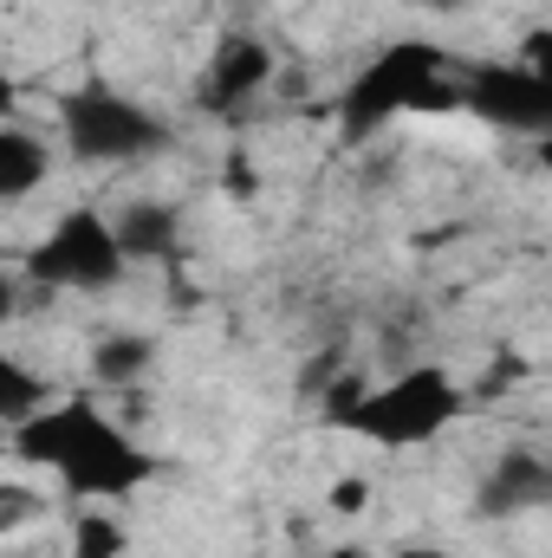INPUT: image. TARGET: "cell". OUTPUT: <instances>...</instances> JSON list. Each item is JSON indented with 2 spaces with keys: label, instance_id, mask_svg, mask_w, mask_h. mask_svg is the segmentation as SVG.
Instances as JSON below:
<instances>
[{
  "label": "cell",
  "instance_id": "cell-1",
  "mask_svg": "<svg viewBox=\"0 0 552 558\" xmlns=\"http://www.w3.org/2000/svg\"><path fill=\"white\" fill-rule=\"evenodd\" d=\"M13 454L26 468L52 474L85 507H118L163 474V461L143 448V435L105 416L92 397H52L46 410H33L13 428Z\"/></svg>",
  "mask_w": 552,
  "mask_h": 558
},
{
  "label": "cell",
  "instance_id": "cell-2",
  "mask_svg": "<svg viewBox=\"0 0 552 558\" xmlns=\"http://www.w3.org/2000/svg\"><path fill=\"white\" fill-rule=\"evenodd\" d=\"M455 52L429 33H404L391 46H377L338 92V131L351 143L391 131L397 118H442V111H461V92H455Z\"/></svg>",
  "mask_w": 552,
  "mask_h": 558
},
{
  "label": "cell",
  "instance_id": "cell-3",
  "mask_svg": "<svg viewBox=\"0 0 552 558\" xmlns=\"http://www.w3.org/2000/svg\"><path fill=\"white\" fill-rule=\"evenodd\" d=\"M468 416V390L448 364H404L397 377H351V390L332 397V422L371 448H429Z\"/></svg>",
  "mask_w": 552,
  "mask_h": 558
},
{
  "label": "cell",
  "instance_id": "cell-4",
  "mask_svg": "<svg viewBox=\"0 0 552 558\" xmlns=\"http://www.w3.org/2000/svg\"><path fill=\"white\" fill-rule=\"evenodd\" d=\"M59 143L85 169H143L176 149V124L111 78H85L59 98Z\"/></svg>",
  "mask_w": 552,
  "mask_h": 558
},
{
  "label": "cell",
  "instance_id": "cell-5",
  "mask_svg": "<svg viewBox=\"0 0 552 558\" xmlns=\"http://www.w3.org/2000/svg\"><path fill=\"white\" fill-rule=\"evenodd\" d=\"M124 274H131V260H124L105 208L52 215L46 234L20 260V286H33V292H111V286H124Z\"/></svg>",
  "mask_w": 552,
  "mask_h": 558
},
{
  "label": "cell",
  "instance_id": "cell-6",
  "mask_svg": "<svg viewBox=\"0 0 552 558\" xmlns=\"http://www.w3.org/2000/svg\"><path fill=\"white\" fill-rule=\"evenodd\" d=\"M461 111L507 131V137H547L552 131V72L527 59H481L455 72Z\"/></svg>",
  "mask_w": 552,
  "mask_h": 558
},
{
  "label": "cell",
  "instance_id": "cell-7",
  "mask_svg": "<svg viewBox=\"0 0 552 558\" xmlns=\"http://www.w3.org/2000/svg\"><path fill=\"white\" fill-rule=\"evenodd\" d=\"M274 72H279V59L261 33H228V39L208 52V65H202L195 105L215 111V118H235L241 105H254V98L274 85Z\"/></svg>",
  "mask_w": 552,
  "mask_h": 558
},
{
  "label": "cell",
  "instance_id": "cell-8",
  "mask_svg": "<svg viewBox=\"0 0 552 558\" xmlns=\"http://www.w3.org/2000/svg\"><path fill=\"white\" fill-rule=\"evenodd\" d=\"M552 494V468L540 448H507L494 468H488V481H481V513L488 520H520V513H540Z\"/></svg>",
  "mask_w": 552,
  "mask_h": 558
},
{
  "label": "cell",
  "instance_id": "cell-9",
  "mask_svg": "<svg viewBox=\"0 0 552 558\" xmlns=\"http://www.w3.org/2000/svg\"><path fill=\"white\" fill-rule=\"evenodd\" d=\"M111 228H118V247H124V260L131 267H149V260H176V247H182V221H176V208L169 202H131L124 215H111Z\"/></svg>",
  "mask_w": 552,
  "mask_h": 558
},
{
  "label": "cell",
  "instance_id": "cell-10",
  "mask_svg": "<svg viewBox=\"0 0 552 558\" xmlns=\"http://www.w3.org/2000/svg\"><path fill=\"white\" fill-rule=\"evenodd\" d=\"M46 182H52V143L7 118V124H0V208L39 195Z\"/></svg>",
  "mask_w": 552,
  "mask_h": 558
},
{
  "label": "cell",
  "instance_id": "cell-11",
  "mask_svg": "<svg viewBox=\"0 0 552 558\" xmlns=\"http://www.w3.org/2000/svg\"><path fill=\"white\" fill-rule=\"evenodd\" d=\"M85 364H92V377H98L105 390L143 384V377L156 371V338H149V331H105Z\"/></svg>",
  "mask_w": 552,
  "mask_h": 558
},
{
  "label": "cell",
  "instance_id": "cell-12",
  "mask_svg": "<svg viewBox=\"0 0 552 558\" xmlns=\"http://www.w3.org/2000/svg\"><path fill=\"white\" fill-rule=\"evenodd\" d=\"M46 403H52V384L0 338V428H20L33 410H46Z\"/></svg>",
  "mask_w": 552,
  "mask_h": 558
},
{
  "label": "cell",
  "instance_id": "cell-13",
  "mask_svg": "<svg viewBox=\"0 0 552 558\" xmlns=\"http://www.w3.org/2000/svg\"><path fill=\"white\" fill-rule=\"evenodd\" d=\"M131 553V526L118 507H85L72 520V558H124Z\"/></svg>",
  "mask_w": 552,
  "mask_h": 558
},
{
  "label": "cell",
  "instance_id": "cell-14",
  "mask_svg": "<svg viewBox=\"0 0 552 558\" xmlns=\"http://www.w3.org/2000/svg\"><path fill=\"white\" fill-rule=\"evenodd\" d=\"M39 513H46V500H39L26 481H0V539L20 533V526H33Z\"/></svg>",
  "mask_w": 552,
  "mask_h": 558
},
{
  "label": "cell",
  "instance_id": "cell-15",
  "mask_svg": "<svg viewBox=\"0 0 552 558\" xmlns=\"http://www.w3.org/2000/svg\"><path fill=\"white\" fill-rule=\"evenodd\" d=\"M221 189H228V195H241V202H248V195H261V169H254V156H248V149H228V162H221Z\"/></svg>",
  "mask_w": 552,
  "mask_h": 558
},
{
  "label": "cell",
  "instance_id": "cell-16",
  "mask_svg": "<svg viewBox=\"0 0 552 558\" xmlns=\"http://www.w3.org/2000/svg\"><path fill=\"white\" fill-rule=\"evenodd\" d=\"M325 507H332V513H364V507H371V481H364V474H345V481H332Z\"/></svg>",
  "mask_w": 552,
  "mask_h": 558
},
{
  "label": "cell",
  "instance_id": "cell-17",
  "mask_svg": "<svg viewBox=\"0 0 552 558\" xmlns=\"http://www.w3.org/2000/svg\"><path fill=\"white\" fill-rule=\"evenodd\" d=\"M292 558H364L358 546H345V539H332V546H299Z\"/></svg>",
  "mask_w": 552,
  "mask_h": 558
},
{
  "label": "cell",
  "instance_id": "cell-18",
  "mask_svg": "<svg viewBox=\"0 0 552 558\" xmlns=\"http://www.w3.org/2000/svg\"><path fill=\"white\" fill-rule=\"evenodd\" d=\"M13 111H20V85H13V72L0 65V124H7Z\"/></svg>",
  "mask_w": 552,
  "mask_h": 558
},
{
  "label": "cell",
  "instance_id": "cell-19",
  "mask_svg": "<svg viewBox=\"0 0 552 558\" xmlns=\"http://www.w3.org/2000/svg\"><path fill=\"white\" fill-rule=\"evenodd\" d=\"M384 558H461V553H448V546H397V553H384Z\"/></svg>",
  "mask_w": 552,
  "mask_h": 558
},
{
  "label": "cell",
  "instance_id": "cell-20",
  "mask_svg": "<svg viewBox=\"0 0 552 558\" xmlns=\"http://www.w3.org/2000/svg\"><path fill=\"white\" fill-rule=\"evenodd\" d=\"M13 305H20V292H13V279L0 274V318H13Z\"/></svg>",
  "mask_w": 552,
  "mask_h": 558
},
{
  "label": "cell",
  "instance_id": "cell-21",
  "mask_svg": "<svg viewBox=\"0 0 552 558\" xmlns=\"http://www.w3.org/2000/svg\"><path fill=\"white\" fill-rule=\"evenodd\" d=\"M422 7H429V13H461L468 0H422Z\"/></svg>",
  "mask_w": 552,
  "mask_h": 558
}]
</instances>
